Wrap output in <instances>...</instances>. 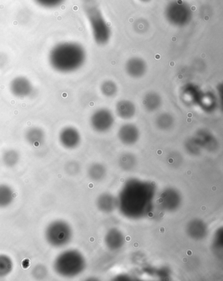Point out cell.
Segmentation results:
<instances>
[{
	"instance_id": "28",
	"label": "cell",
	"mask_w": 223,
	"mask_h": 281,
	"mask_svg": "<svg viewBox=\"0 0 223 281\" xmlns=\"http://www.w3.org/2000/svg\"><path fill=\"white\" fill-rule=\"evenodd\" d=\"M213 250L217 253L218 257H222V228H220L216 231L214 238L213 241Z\"/></svg>"
},
{
	"instance_id": "25",
	"label": "cell",
	"mask_w": 223,
	"mask_h": 281,
	"mask_svg": "<svg viewBox=\"0 0 223 281\" xmlns=\"http://www.w3.org/2000/svg\"><path fill=\"white\" fill-rule=\"evenodd\" d=\"M2 159L7 167L13 168L17 165L20 161V154L16 150H7L2 154Z\"/></svg>"
},
{
	"instance_id": "16",
	"label": "cell",
	"mask_w": 223,
	"mask_h": 281,
	"mask_svg": "<svg viewBox=\"0 0 223 281\" xmlns=\"http://www.w3.org/2000/svg\"><path fill=\"white\" fill-rule=\"evenodd\" d=\"M116 111L117 116L123 120H130L136 114V106L130 100L123 99L117 102Z\"/></svg>"
},
{
	"instance_id": "11",
	"label": "cell",
	"mask_w": 223,
	"mask_h": 281,
	"mask_svg": "<svg viewBox=\"0 0 223 281\" xmlns=\"http://www.w3.org/2000/svg\"><path fill=\"white\" fill-rule=\"evenodd\" d=\"M33 85L31 80L21 75L13 78L9 84L11 94L20 99L29 97L33 92Z\"/></svg>"
},
{
	"instance_id": "9",
	"label": "cell",
	"mask_w": 223,
	"mask_h": 281,
	"mask_svg": "<svg viewBox=\"0 0 223 281\" xmlns=\"http://www.w3.org/2000/svg\"><path fill=\"white\" fill-rule=\"evenodd\" d=\"M59 140L65 149L74 150L79 147L81 143V135L77 128L67 126L60 131Z\"/></svg>"
},
{
	"instance_id": "3",
	"label": "cell",
	"mask_w": 223,
	"mask_h": 281,
	"mask_svg": "<svg viewBox=\"0 0 223 281\" xmlns=\"http://www.w3.org/2000/svg\"><path fill=\"white\" fill-rule=\"evenodd\" d=\"M83 10L94 42L100 46H105L111 40L112 31L98 2L96 0H84Z\"/></svg>"
},
{
	"instance_id": "23",
	"label": "cell",
	"mask_w": 223,
	"mask_h": 281,
	"mask_svg": "<svg viewBox=\"0 0 223 281\" xmlns=\"http://www.w3.org/2000/svg\"><path fill=\"white\" fill-rule=\"evenodd\" d=\"M175 123L174 116L169 113H162L155 119V125L160 131H169L173 127Z\"/></svg>"
},
{
	"instance_id": "17",
	"label": "cell",
	"mask_w": 223,
	"mask_h": 281,
	"mask_svg": "<svg viewBox=\"0 0 223 281\" xmlns=\"http://www.w3.org/2000/svg\"><path fill=\"white\" fill-rule=\"evenodd\" d=\"M202 91L194 84H186L183 87L181 92V99L186 105L197 104L199 102Z\"/></svg>"
},
{
	"instance_id": "13",
	"label": "cell",
	"mask_w": 223,
	"mask_h": 281,
	"mask_svg": "<svg viewBox=\"0 0 223 281\" xmlns=\"http://www.w3.org/2000/svg\"><path fill=\"white\" fill-rule=\"evenodd\" d=\"M208 225L204 220L194 218L188 221L186 226V233L188 237L194 241H201L208 235Z\"/></svg>"
},
{
	"instance_id": "14",
	"label": "cell",
	"mask_w": 223,
	"mask_h": 281,
	"mask_svg": "<svg viewBox=\"0 0 223 281\" xmlns=\"http://www.w3.org/2000/svg\"><path fill=\"white\" fill-rule=\"evenodd\" d=\"M104 243L109 250L116 252L121 250L125 245V235L118 228H111L105 235Z\"/></svg>"
},
{
	"instance_id": "30",
	"label": "cell",
	"mask_w": 223,
	"mask_h": 281,
	"mask_svg": "<svg viewBox=\"0 0 223 281\" xmlns=\"http://www.w3.org/2000/svg\"><path fill=\"white\" fill-rule=\"evenodd\" d=\"M34 1L41 8L54 9L61 6L66 0H34Z\"/></svg>"
},
{
	"instance_id": "21",
	"label": "cell",
	"mask_w": 223,
	"mask_h": 281,
	"mask_svg": "<svg viewBox=\"0 0 223 281\" xmlns=\"http://www.w3.org/2000/svg\"><path fill=\"white\" fill-rule=\"evenodd\" d=\"M87 175L94 182L102 181L107 175V168L104 164L100 163H94L89 166Z\"/></svg>"
},
{
	"instance_id": "1",
	"label": "cell",
	"mask_w": 223,
	"mask_h": 281,
	"mask_svg": "<svg viewBox=\"0 0 223 281\" xmlns=\"http://www.w3.org/2000/svg\"><path fill=\"white\" fill-rule=\"evenodd\" d=\"M155 193L154 186L150 182L133 178L126 183L117 198V209L128 218H144L151 211Z\"/></svg>"
},
{
	"instance_id": "8",
	"label": "cell",
	"mask_w": 223,
	"mask_h": 281,
	"mask_svg": "<svg viewBox=\"0 0 223 281\" xmlns=\"http://www.w3.org/2000/svg\"><path fill=\"white\" fill-rule=\"evenodd\" d=\"M158 202L161 209L171 212L177 211L181 206L182 198L176 189L169 187L161 192Z\"/></svg>"
},
{
	"instance_id": "22",
	"label": "cell",
	"mask_w": 223,
	"mask_h": 281,
	"mask_svg": "<svg viewBox=\"0 0 223 281\" xmlns=\"http://www.w3.org/2000/svg\"><path fill=\"white\" fill-rule=\"evenodd\" d=\"M15 192L12 187L6 184H0V209H5L12 204Z\"/></svg>"
},
{
	"instance_id": "33",
	"label": "cell",
	"mask_w": 223,
	"mask_h": 281,
	"mask_svg": "<svg viewBox=\"0 0 223 281\" xmlns=\"http://www.w3.org/2000/svg\"><path fill=\"white\" fill-rule=\"evenodd\" d=\"M139 1L144 4H148L149 3V2H151L152 0H139Z\"/></svg>"
},
{
	"instance_id": "26",
	"label": "cell",
	"mask_w": 223,
	"mask_h": 281,
	"mask_svg": "<svg viewBox=\"0 0 223 281\" xmlns=\"http://www.w3.org/2000/svg\"><path fill=\"white\" fill-rule=\"evenodd\" d=\"M100 91L105 97L112 99L116 97L118 93L119 87L113 80L107 79L101 84Z\"/></svg>"
},
{
	"instance_id": "27",
	"label": "cell",
	"mask_w": 223,
	"mask_h": 281,
	"mask_svg": "<svg viewBox=\"0 0 223 281\" xmlns=\"http://www.w3.org/2000/svg\"><path fill=\"white\" fill-rule=\"evenodd\" d=\"M14 268L13 260L8 255H0V278L8 276Z\"/></svg>"
},
{
	"instance_id": "12",
	"label": "cell",
	"mask_w": 223,
	"mask_h": 281,
	"mask_svg": "<svg viewBox=\"0 0 223 281\" xmlns=\"http://www.w3.org/2000/svg\"><path fill=\"white\" fill-rule=\"evenodd\" d=\"M148 66L144 59L139 57H132L126 61L125 70L131 78L140 79L148 72Z\"/></svg>"
},
{
	"instance_id": "15",
	"label": "cell",
	"mask_w": 223,
	"mask_h": 281,
	"mask_svg": "<svg viewBox=\"0 0 223 281\" xmlns=\"http://www.w3.org/2000/svg\"><path fill=\"white\" fill-rule=\"evenodd\" d=\"M96 207L103 213L109 214L118 208V200L109 193L100 194L96 200Z\"/></svg>"
},
{
	"instance_id": "31",
	"label": "cell",
	"mask_w": 223,
	"mask_h": 281,
	"mask_svg": "<svg viewBox=\"0 0 223 281\" xmlns=\"http://www.w3.org/2000/svg\"><path fill=\"white\" fill-rule=\"evenodd\" d=\"M66 173L70 176H75L80 173V166L78 162L75 161H70L66 164L64 167Z\"/></svg>"
},
{
	"instance_id": "5",
	"label": "cell",
	"mask_w": 223,
	"mask_h": 281,
	"mask_svg": "<svg viewBox=\"0 0 223 281\" xmlns=\"http://www.w3.org/2000/svg\"><path fill=\"white\" fill-rule=\"evenodd\" d=\"M164 15L172 26L183 28L192 21L193 11L189 4L183 0H172L165 6Z\"/></svg>"
},
{
	"instance_id": "29",
	"label": "cell",
	"mask_w": 223,
	"mask_h": 281,
	"mask_svg": "<svg viewBox=\"0 0 223 281\" xmlns=\"http://www.w3.org/2000/svg\"><path fill=\"white\" fill-rule=\"evenodd\" d=\"M49 271L43 264H37L32 270V275L36 280H43L47 277Z\"/></svg>"
},
{
	"instance_id": "10",
	"label": "cell",
	"mask_w": 223,
	"mask_h": 281,
	"mask_svg": "<svg viewBox=\"0 0 223 281\" xmlns=\"http://www.w3.org/2000/svg\"><path fill=\"white\" fill-rule=\"evenodd\" d=\"M117 136L123 145L128 146L134 145L140 138V129L134 123H125L119 127Z\"/></svg>"
},
{
	"instance_id": "19",
	"label": "cell",
	"mask_w": 223,
	"mask_h": 281,
	"mask_svg": "<svg viewBox=\"0 0 223 281\" xmlns=\"http://www.w3.org/2000/svg\"><path fill=\"white\" fill-rule=\"evenodd\" d=\"M142 105L148 113H155L161 108L162 105V99L158 93L150 91L145 95Z\"/></svg>"
},
{
	"instance_id": "24",
	"label": "cell",
	"mask_w": 223,
	"mask_h": 281,
	"mask_svg": "<svg viewBox=\"0 0 223 281\" xmlns=\"http://www.w3.org/2000/svg\"><path fill=\"white\" fill-rule=\"evenodd\" d=\"M136 164V157L132 153H123L119 158V166H120L122 170L127 171V172L134 169Z\"/></svg>"
},
{
	"instance_id": "7",
	"label": "cell",
	"mask_w": 223,
	"mask_h": 281,
	"mask_svg": "<svg viewBox=\"0 0 223 281\" xmlns=\"http://www.w3.org/2000/svg\"><path fill=\"white\" fill-rule=\"evenodd\" d=\"M116 122L114 114L111 109L101 108L96 109L90 118V125L94 131L105 133L112 129Z\"/></svg>"
},
{
	"instance_id": "20",
	"label": "cell",
	"mask_w": 223,
	"mask_h": 281,
	"mask_svg": "<svg viewBox=\"0 0 223 281\" xmlns=\"http://www.w3.org/2000/svg\"><path fill=\"white\" fill-rule=\"evenodd\" d=\"M24 137L29 145L34 147H39L44 143L45 133L41 128L33 127L27 130Z\"/></svg>"
},
{
	"instance_id": "32",
	"label": "cell",
	"mask_w": 223,
	"mask_h": 281,
	"mask_svg": "<svg viewBox=\"0 0 223 281\" xmlns=\"http://www.w3.org/2000/svg\"><path fill=\"white\" fill-rule=\"evenodd\" d=\"M134 27L135 31H137L140 33V32L146 31V29L148 27V24L145 20H140Z\"/></svg>"
},
{
	"instance_id": "4",
	"label": "cell",
	"mask_w": 223,
	"mask_h": 281,
	"mask_svg": "<svg viewBox=\"0 0 223 281\" xmlns=\"http://www.w3.org/2000/svg\"><path fill=\"white\" fill-rule=\"evenodd\" d=\"M53 269L61 277L73 278L83 273L86 269V259L79 250L69 249L60 253L53 262Z\"/></svg>"
},
{
	"instance_id": "6",
	"label": "cell",
	"mask_w": 223,
	"mask_h": 281,
	"mask_svg": "<svg viewBox=\"0 0 223 281\" xmlns=\"http://www.w3.org/2000/svg\"><path fill=\"white\" fill-rule=\"evenodd\" d=\"M72 238V228L66 221H52L45 228V239L52 247L63 248L70 243Z\"/></svg>"
},
{
	"instance_id": "18",
	"label": "cell",
	"mask_w": 223,
	"mask_h": 281,
	"mask_svg": "<svg viewBox=\"0 0 223 281\" xmlns=\"http://www.w3.org/2000/svg\"><path fill=\"white\" fill-rule=\"evenodd\" d=\"M197 104L206 113H212L219 106V100L217 96L211 91L202 92Z\"/></svg>"
},
{
	"instance_id": "2",
	"label": "cell",
	"mask_w": 223,
	"mask_h": 281,
	"mask_svg": "<svg viewBox=\"0 0 223 281\" xmlns=\"http://www.w3.org/2000/svg\"><path fill=\"white\" fill-rule=\"evenodd\" d=\"M87 51L80 43L63 42L50 50L48 61L50 67L61 74H70L79 70L87 61Z\"/></svg>"
}]
</instances>
